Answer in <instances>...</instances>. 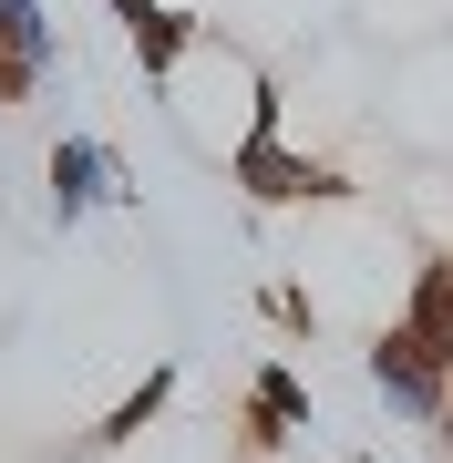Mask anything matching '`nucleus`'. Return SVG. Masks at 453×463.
<instances>
[{"instance_id": "obj_1", "label": "nucleus", "mask_w": 453, "mask_h": 463, "mask_svg": "<svg viewBox=\"0 0 453 463\" xmlns=\"http://www.w3.org/2000/svg\"><path fill=\"white\" fill-rule=\"evenodd\" d=\"M227 185L248 206H340V196H351V175L319 165L309 145H288V124H258L248 145L227 155Z\"/></svg>"}, {"instance_id": "obj_2", "label": "nucleus", "mask_w": 453, "mask_h": 463, "mask_svg": "<svg viewBox=\"0 0 453 463\" xmlns=\"http://www.w3.org/2000/svg\"><path fill=\"white\" fill-rule=\"evenodd\" d=\"M361 371H371V392L392 402V412H402L412 432H433L443 422V392H453V361H433V350H422L402 319H392V330H371V350H361Z\"/></svg>"}, {"instance_id": "obj_3", "label": "nucleus", "mask_w": 453, "mask_h": 463, "mask_svg": "<svg viewBox=\"0 0 453 463\" xmlns=\"http://www.w3.org/2000/svg\"><path fill=\"white\" fill-rule=\"evenodd\" d=\"M42 185H52V216H93V206H135V165H124L103 134H62V145L42 155Z\"/></svg>"}, {"instance_id": "obj_4", "label": "nucleus", "mask_w": 453, "mask_h": 463, "mask_svg": "<svg viewBox=\"0 0 453 463\" xmlns=\"http://www.w3.org/2000/svg\"><path fill=\"white\" fill-rule=\"evenodd\" d=\"M237 432H248V463L278 453L288 432H309V381L288 371V361H258L248 371V402H237Z\"/></svg>"}, {"instance_id": "obj_5", "label": "nucleus", "mask_w": 453, "mask_h": 463, "mask_svg": "<svg viewBox=\"0 0 453 463\" xmlns=\"http://www.w3.org/2000/svg\"><path fill=\"white\" fill-rule=\"evenodd\" d=\"M52 52H62V32H52L42 0H0V103H32Z\"/></svg>"}, {"instance_id": "obj_6", "label": "nucleus", "mask_w": 453, "mask_h": 463, "mask_svg": "<svg viewBox=\"0 0 453 463\" xmlns=\"http://www.w3.org/2000/svg\"><path fill=\"white\" fill-rule=\"evenodd\" d=\"M124 42H135V62H145V83H165V72L185 62V52L206 42V21H196V11H175V0H145V11L124 21Z\"/></svg>"}, {"instance_id": "obj_7", "label": "nucleus", "mask_w": 453, "mask_h": 463, "mask_svg": "<svg viewBox=\"0 0 453 463\" xmlns=\"http://www.w3.org/2000/svg\"><path fill=\"white\" fill-rule=\"evenodd\" d=\"M165 402H175V361H155V371L135 381V392H124V402H114V412H103V422H93V443H103V453H124V443H145V432H155V422H165Z\"/></svg>"}, {"instance_id": "obj_8", "label": "nucleus", "mask_w": 453, "mask_h": 463, "mask_svg": "<svg viewBox=\"0 0 453 463\" xmlns=\"http://www.w3.org/2000/svg\"><path fill=\"white\" fill-rule=\"evenodd\" d=\"M402 330L433 350V361H453V258H422V279L402 298Z\"/></svg>"}, {"instance_id": "obj_9", "label": "nucleus", "mask_w": 453, "mask_h": 463, "mask_svg": "<svg viewBox=\"0 0 453 463\" xmlns=\"http://www.w3.org/2000/svg\"><path fill=\"white\" fill-rule=\"evenodd\" d=\"M269 319H278V330H299V340H309V330H319V298H309L299 279H278V288H269Z\"/></svg>"}, {"instance_id": "obj_10", "label": "nucleus", "mask_w": 453, "mask_h": 463, "mask_svg": "<svg viewBox=\"0 0 453 463\" xmlns=\"http://www.w3.org/2000/svg\"><path fill=\"white\" fill-rule=\"evenodd\" d=\"M433 443H443V463H453V392H443V422H433Z\"/></svg>"}]
</instances>
